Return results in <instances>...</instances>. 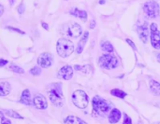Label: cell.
Returning a JSON list of instances; mask_svg holds the SVG:
<instances>
[{
	"mask_svg": "<svg viewBox=\"0 0 160 124\" xmlns=\"http://www.w3.org/2000/svg\"><path fill=\"white\" fill-rule=\"evenodd\" d=\"M48 95L54 106H63V92L62 86L60 83H52L48 87Z\"/></svg>",
	"mask_w": 160,
	"mask_h": 124,
	"instance_id": "1",
	"label": "cell"
},
{
	"mask_svg": "<svg viewBox=\"0 0 160 124\" xmlns=\"http://www.w3.org/2000/svg\"><path fill=\"white\" fill-rule=\"evenodd\" d=\"M56 51L59 56L62 58H66L72 54L74 51V44L68 38H59L56 43Z\"/></svg>",
	"mask_w": 160,
	"mask_h": 124,
	"instance_id": "2",
	"label": "cell"
},
{
	"mask_svg": "<svg viewBox=\"0 0 160 124\" xmlns=\"http://www.w3.org/2000/svg\"><path fill=\"white\" fill-rule=\"evenodd\" d=\"M92 106H93V111L98 115H104L108 113L111 109V106L106 100L99 96H95L92 100Z\"/></svg>",
	"mask_w": 160,
	"mask_h": 124,
	"instance_id": "3",
	"label": "cell"
},
{
	"mask_svg": "<svg viewBox=\"0 0 160 124\" xmlns=\"http://www.w3.org/2000/svg\"><path fill=\"white\" fill-rule=\"evenodd\" d=\"M88 95L85 92L81 91V90H77L72 93V103L78 108H81V109L86 108L88 106Z\"/></svg>",
	"mask_w": 160,
	"mask_h": 124,
	"instance_id": "4",
	"label": "cell"
},
{
	"mask_svg": "<svg viewBox=\"0 0 160 124\" xmlns=\"http://www.w3.org/2000/svg\"><path fill=\"white\" fill-rule=\"evenodd\" d=\"M98 65L104 69H114L118 66V60L115 55L107 53L98 59Z\"/></svg>",
	"mask_w": 160,
	"mask_h": 124,
	"instance_id": "5",
	"label": "cell"
},
{
	"mask_svg": "<svg viewBox=\"0 0 160 124\" xmlns=\"http://www.w3.org/2000/svg\"><path fill=\"white\" fill-rule=\"evenodd\" d=\"M143 10L145 14H146V16L150 19L157 18L160 13V7L158 3L155 1H153V0H150V1H147L144 3Z\"/></svg>",
	"mask_w": 160,
	"mask_h": 124,
	"instance_id": "6",
	"label": "cell"
},
{
	"mask_svg": "<svg viewBox=\"0 0 160 124\" xmlns=\"http://www.w3.org/2000/svg\"><path fill=\"white\" fill-rule=\"evenodd\" d=\"M150 34H151V44L153 48L158 50L160 49V31L157 28V24L153 22L150 26Z\"/></svg>",
	"mask_w": 160,
	"mask_h": 124,
	"instance_id": "7",
	"label": "cell"
},
{
	"mask_svg": "<svg viewBox=\"0 0 160 124\" xmlns=\"http://www.w3.org/2000/svg\"><path fill=\"white\" fill-rule=\"evenodd\" d=\"M54 56L49 52H43L38 57V65L42 68H49L53 65Z\"/></svg>",
	"mask_w": 160,
	"mask_h": 124,
	"instance_id": "8",
	"label": "cell"
},
{
	"mask_svg": "<svg viewBox=\"0 0 160 124\" xmlns=\"http://www.w3.org/2000/svg\"><path fill=\"white\" fill-rule=\"evenodd\" d=\"M66 34H68V36L72 37V38H77V37H79L83 34V29H81V26L79 24L71 22L66 27Z\"/></svg>",
	"mask_w": 160,
	"mask_h": 124,
	"instance_id": "9",
	"label": "cell"
},
{
	"mask_svg": "<svg viewBox=\"0 0 160 124\" xmlns=\"http://www.w3.org/2000/svg\"><path fill=\"white\" fill-rule=\"evenodd\" d=\"M33 104H34L35 107L37 109L44 110L48 107V102L46 98L40 93H36L33 98Z\"/></svg>",
	"mask_w": 160,
	"mask_h": 124,
	"instance_id": "10",
	"label": "cell"
},
{
	"mask_svg": "<svg viewBox=\"0 0 160 124\" xmlns=\"http://www.w3.org/2000/svg\"><path fill=\"white\" fill-rule=\"evenodd\" d=\"M57 77L64 80H69L73 77V68L70 65H64L58 71Z\"/></svg>",
	"mask_w": 160,
	"mask_h": 124,
	"instance_id": "11",
	"label": "cell"
},
{
	"mask_svg": "<svg viewBox=\"0 0 160 124\" xmlns=\"http://www.w3.org/2000/svg\"><path fill=\"white\" fill-rule=\"evenodd\" d=\"M138 34H139V36L140 40L142 41L143 43L148 42L149 38V30L146 22H144L143 24L138 26Z\"/></svg>",
	"mask_w": 160,
	"mask_h": 124,
	"instance_id": "12",
	"label": "cell"
},
{
	"mask_svg": "<svg viewBox=\"0 0 160 124\" xmlns=\"http://www.w3.org/2000/svg\"><path fill=\"white\" fill-rule=\"evenodd\" d=\"M121 116H122V114H121L120 110L117 109V108H113V109L111 111V113L109 114V117H108V119H109V122L111 124L117 123L119 121H120Z\"/></svg>",
	"mask_w": 160,
	"mask_h": 124,
	"instance_id": "13",
	"label": "cell"
},
{
	"mask_svg": "<svg viewBox=\"0 0 160 124\" xmlns=\"http://www.w3.org/2000/svg\"><path fill=\"white\" fill-rule=\"evenodd\" d=\"M12 91V86L7 81L0 82V97H5L9 94Z\"/></svg>",
	"mask_w": 160,
	"mask_h": 124,
	"instance_id": "14",
	"label": "cell"
},
{
	"mask_svg": "<svg viewBox=\"0 0 160 124\" xmlns=\"http://www.w3.org/2000/svg\"><path fill=\"white\" fill-rule=\"evenodd\" d=\"M20 103L24 104V106H31V94L29 90H24V91L22 92L21 98H20Z\"/></svg>",
	"mask_w": 160,
	"mask_h": 124,
	"instance_id": "15",
	"label": "cell"
},
{
	"mask_svg": "<svg viewBox=\"0 0 160 124\" xmlns=\"http://www.w3.org/2000/svg\"><path fill=\"white\" fill-rule=\"evenodd\" d=\"M70 15H72L74 17H78L80 18L81 20L83 21H86L87 19V12L85 10H81V9H78L77 7H73V9L69 11Z\"/></svg>",
	"mask_w": 160,
	"mask_h": 124,
	"instance_id": "16",
	"label": "cell"
},
{
	"mask_svg": "<svg viewBox=\"0 0 160 124\" xmlns=\"http://www.w3.org/2000/svg\"><path fill=\"white\" fill-rule=\"evenodd\" d=\"M88 36H89V33L88 32H85L83 34V37H81V40L79 41V43H78V47H77V53L78 54H81V52H83L85 44H86V42H87Z\"/></svg>",
	"mask_w": 160,
	"mask_h": 124,
	"instance_id": "17",
	"label": "cell"
},
{
	"mask_svg": "<svg viewBox=\"0 0 160 124\" xmlns=\"http://www.w3.org/2000/svg\"><path fill=\"white\" fill-rule=\"evenodd\" d=\"M65 124H87L81 119L76 117V116H68L65 119Z\"/></svg>",
	"mask_w": 160,
	"mask_h": 124,
	"instance_id": "18",
	"label": "cell"
},
{
	"mask_svg": "<svg viewBox=\"0 0 160 124\" xmlns=\"http://www.w3.org/2000/svg\"><path fill=\"white\" fill-rule=\"evenodd\" d=\"M150 91L156 96L160 95V83L153 80H150Z\"/></svg>",
	"mask_w": 160,
	"mask_h": 124,
	"instance_id": "19",
	"label": "cell"
},
{
	"mask_svg": "<svg viewBox=\"0 0 160 124\" xmlns=\"http://www.w3.org/2000/svg\"><path fill=\"white\" fill-rule=\"evenodd\" d=\"M111 94L113 95L115 97H117V98H120V99H124L125 97L126 96V93L122 91V90H119V89H113L111 91Z\"/></svg>",
	"mask_w": 160,
	"mask_h": 124,
	"instance_id": "20",
	"label": "cell"
},
{
	"mask_svg": "<svg viewBox=\"0 0 160 124\" xmlns=\"http://www.w3.org/2000/svg\"><path fill=\"white\" fill-rule=\"evenodd\" d=\"M5 114L7 116H9L10 118H13V119H24V117H22V116L17 113L16 111L14 110H12V109H7V110H4Z\"/></svg>",
	"mask_w": 160,
	"mask_h": 124,
	"instance_id": "21",
	"label": "cell"
},
{
	"mask_svg": "<svg viewBox=\"0 0 160 124\" xmlns=\"http://www.w3.org/2000/svg\"><path fill=\"white\" fill-rule=\"evenodd\" d=\"M101 49L103 51L105 52H113V46L111 45V42H109V41H105V42H103L101 44Z\"/></svg>",
	"mask_w": 160,
	"mask_h": 124,
	"instance_id": "22",
	"label": "cell"
},
{
	"mask_svg": "<svg viewBox=\"0 0 160 124\" xmlns=\"http://www.w3.org/2000/svg\"><path fill=\"white\" fill-rule=\"evenodd\" d=\"M9 68V70H12L14 73H18V74H24V70L22 68V67H20L17 65H14V63H12Z\"/></svg>",
	"mask_w": 160,
	"mask_h": 124,
	"instance_id": "23",
	"label": "cell"
},
{
	"mask_svg": "<svg viewBox=\"0 0 160 124\" xmlns=\"http://www.w3.org/2000/svg\"><path fill=\"white\" fill-rule=\"evenodd\" d=\"M89 67H91L90 65H84V66H81V65H75L74 66V69L75 70H77V71H81V72H83L84 74L86 73V74H88L89 73V70L90 69H87V68H89Z\"/></svg>",
	"mask_w": 160,
	"mask_h": 124,
	"instance_id": "24",
	"label": "cell"
},
{
	"mask_svg": "<svg viewBox=\"0 0 160 124\" xmlns=\"http://www.w3.org/2000/svg\"><path fill=\"white\" fill-rule=\"evenodd\" d=\"M30 73L33 75V76H39V75L41 74V68L39 66H34L30 70Z\"/></svg>",
	"mask_w": 160,
	"mask_h": 124,
	"instance_id": "25",
	"label": "cell"
},
{
	"mask_svg": "<svg viewBox=\"0 0 160 124\" xmlns=\"http://www.w3.org/2000/svg\"><path fill=\"white\" fill-rule=\"evenodd\" d=\"M7 29H9V30H12V31H13V32H16V33H18V34H21V35H24V31H22V30H20V29H18V28H14V27H12V26H8V27H7Z\"/></svg>",
	"mask_w": 160,
	"mask_h": 124,
	"instance_id": "26",
	"label": "cell"
},
{
	"mask_svg": "<svg viewBox=\"0 0 160 124\" xmlns=\"http://www.w3.org/2000/svg\"><path fill=\"white\" fill-rule=\"evenodd\" d=\"M123 124H132L131 119H130L129 116H127L126 114L124 115V122H123Z\"/></svg>",
	"mask_w": 160,
	"mask_h": 124,
	"instance_id": "27",
	"label": "cell"
},
{
	"mask_svg": "<svg viewBox=\"0 0 160 124\" xmlns=\"http://www.w3.org/2000/svg\"><path fill=\"white\" fill-rule=\"evenodd\" d=\"M24 10H25V7L23 3H21L19 7H18V12H19V14H24Z\"/></svg>",
	"mask_w": 160,
	"mask_h": 124,
	"instance_id": "28",
	"label": "cell"
},
{
	"mask_svg": "<svg viewBox=\"0 0 160 124\" xmlns=\"http://www.w3.org/2000/svg\"><path fill=\"white\" fill-rule=\"evenodd\" d=\"M9 61L5 59H0V67H4L6 65H8Z\"/></svg>",
	"mask_w": 160,
	"mask_h": 124,
	"instance_id": "29",
	"label": "cell"
},
{
	"mask_svg": "<svg viewBox=\"0 0 160 124\" xmlns=\"http://www.w3.org/2000/svg\"><path fill=\"white\" fill-rule=\"evenodd\" d=\"M1 124H12V121H9V119H6L5 117L1 119Z\"/></svg>",
	"mask_w": 160,
	"mask_h": 124,
	"instance_id": "30",
	"label": "cell"
},
{
	"mask_svg": "<svg viewBox=\"0 0 160 124\" xmlns=\"http://www.w3.org/2000/svg\"><path fill=\"white\" fill-rule=\"evenodd\" d=\"M126 42H127V44L129 45V46L130 47H131L132 49H134V50H136V46H135V44H134V42H133V41H131V40H130V39H126Z\"/></svg>",
	"mask_w": 160,
	"mask_h": 124,
	"instance_id": "31",
	"label": "cell"
},
{
	"mask_svg": "<svg viewBox=\"0 0 160 124\" xmlns=\"http://www.w3.org/2000/svg\"><path fill=\"white\" fill-rule=\"evenodd\" d=\"M41 26L46 30V31H49V25H48V24H46V22H41Z\"/></svg>",
	"mask_w": 160,
	"mask_h": 124,
	"instance_id": "32",
	"label": "cell"
},
{
	"mask_svg": "<svg viewBox=\"0 0 160 124\" xmlns=\"http://www.w3.org/2000/svg\"><path fill=\"white\" fill-rule=\"evenodd\" d=\"M96 27V21L95 20H92L90 22V28L91 29H94Z\"/></svg>",
	"mask_w": 160,
	"mask_h": 124,
	"instance_id": "33",
	"label": "cell"
},
{
	"mask_svg": "<svg viewBox=\"0 0 160 124\" xmlns=\"http://www.w3.org/2000/svg\"><path fill=\"white\" fill-rule=\"evenodd\" d=\"M3 13H4V7H3L2 5H0V17L2 16Z\"/></svg>",
	"mask_w": 160,
	"mask_h": 124,
	"instance_id": "34",
	"label": "cell"
},
{
	"mask_svg": "<svg viewBox=\"0 0 160 124\" xmlns=\"http://www.w3.org/2000/svg\"><path fill=\"white\" fill-rule=\"evenodd\" d=\"M14 2H15V0H9V4H10V6H12Z\"/></svg>",
	"mask_w": 160,
	"mask_h": 124,
	"instance_id": "35",
	"label": "cell"
},
{
	"mask_svg": "<svg viewBox=\"0 0 160 124\" xmlns=\"http://www.w3.org/2000/svg\"><path fill=\"white\" fill-rule=\"evenodd\" d=\"M156 57H157V61L160 63V53H157V55H156Z\"/></svg>",
	"mask_w": 160,
	"mask_h": 124,
	"instance_id": "36",
	"label": "cell"
},
{
	"mask_svg": "<svg viewBox=\"0 0 160 124\" xmlns=\"http://www.w3.org/2000/svg\"><path fill=\"white\" fill-rule=\"evenodd\" d=\"M2 118H4V114H3L1 111H0V119H2Z\"/></svg>",
	"mask_w": 160,
	"mask_h": 124,
	"instance_id": "37",
	"label": "cell"
},
{
	"mask_svg": "<svg viewBox=\"0 0 160 124\" xmlns=\"http://www.w3.org/2000/svg\"><path fill=\"white\" fill-rule=\"evenodd\" d=\"M99 4H105V0H99Z\"/></svg>",
	"mask_w": 160,
	"mask_h": 124,
	"instance_id": "38",
	"label": "cell"
}]
</instances>
